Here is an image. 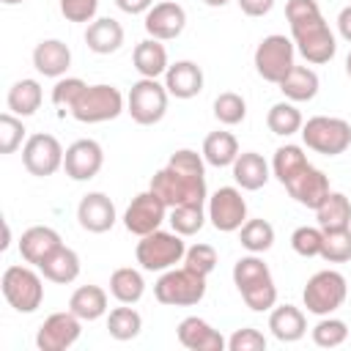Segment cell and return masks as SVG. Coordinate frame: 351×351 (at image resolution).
<instances>
[{"label": "cell", "mask_w": 351, "mask_h": 351, "mask_svg": "<svg viewBox=\"0 0 351 351\" xmlns=\"http://www.w3.org/2000/svg\"><path fill=\"white\" fill-rule=\"evenodd\" d=\"M307 165V154L302 145H293V143H285L274 151V159H271V176L280 181V184H288L302 167Z\"/></svg>", "instance_id": "obj_35"}, {"label": "cell", "mask_w": 351, "mask_h": 351, "mask_svg": "<svg viewBox=\"0 0 351 351\" xmlns=\"http://www.w3.org/2000/svg\"><path fill=\"white\" fill-rule=\"evenodd\" d=\"M167 88L159 82V80H151V77H140L129 96H126V112L132 115L134 123L140 126H154L165 118L167 112Z\"/></svg>", "instance_id": "obj_10"}, {"label": "cell", "mask_w": 351, "mask_h": 351, "mask_svg": "<svg viewBox=\"0 0 351 351\" xmlns=\"http://www.w3.org/2000/svg\"><path fill=\"white\" fill-rule=\"evenodd\" d=\"M236 156H239V140L230 132L217 129V132H211L203 140V159H206V165H211V167H233Z\"/></svg>", "instance_id": "obj_31"}, {"label": "cell", "mask_w": 351, "mask_h": 351, "mask_svg": "<svg viewBox=\"0 0 351 351\" xmlns=\"http://www.w3.org/2000/svg\"><path fill=\"white\" fill-rule=\"evenodd\" d=\"M346 296H348V282L335 269L315 271L302 291V302H304L307 313H313V315H332L335 310L343 307Z\"/></svg>", "instance_id": "obj_9"}, {"label": "cell", "mask_w": 351, "mask_h": 351, "mask_svg": "<svg viewBox=\"0 0 351 351\" xmlns=\"http://www.w3.org/2000/svg\"><path fill=\"white\" fill-rule=\"evenodd\" d=\"M63 156H66L63 145L58 143L55 134H47V132L30 134L22 145V165L30 176H38V178L55 176L63 167Z\"/></svg>", "instance_id": "obj_12"}, {"label": "cell", "mask_w": 351, "mask_h": 351, "mask_svg": "<svg viewBox=\"0 0 351 351\" xmlns=\"http://www.w3.org/2000/svg\"><path fill=\"white\" fill-rule=\"evenodd\" d=\"M33 66L38 74L60 80V77H66V71L71 66V49L60 38H44L33 49Z\"/></svg>", "instance_id": "obj_23"}, {"label": "cell", "mask_w": 351, "mask_h": 351, "mask_svg": "<svg viewBox=\"0 0 351 351\" xmlns=\"http://www.w3.org/2000/svg\"><path fill=\"white\" fill-rule=\"evenodd\" d=\"M315 219L321 230H337L351 228V200L343 192H329L324 203L315 208Z\"/></svg>", "instance_id": "obj_33"}, {"label": "cell", "mask_w": 351, "mask_h": 351, "mask_svg": "<svg viewBox=\"0 0 351 351\" xmlns=\"http://www.w3.org/2000/svg\"><path fill=\"white\" fill-rule=\"evenodd\" d=\"M321 258L329 261V263H346V261H351V228L324 230Z\"/></svg>", "instance_id": "obj_41"}, {"label": "cell", "mask_w": 351, "mask_h": 351, "mask_svg": "<svg viewBox=\"0 0 351 351\" xmlns=\"http://www.w3.org/2000/svg\"><path fill=\"white\" fill-rule=\"evenodd\" d=\"M143 329V315L132 307V304H123V307H115L110 310L107 315V332L110 337L115 340H134Z\"/></svg>", "instance_id": "obj_37"}, {"label": "cell", "mask_w": 351, "mask_h": 351, "mask_svg": "<svg viewBox=\"0 0 351 351\" xmlns=\"http://www.w3.org/2000/svg\"><path fill=\"white\" fill-rule=\"evenodd\" d=\"M310 335L318 348H337L348 340V324L332 315H321V321L310 329Z\"/></svg>", "instance_id": "obj_40"}, {"label": "cell", "mask_w": 351, "mask_h": 351, "mask_svg": "<svg viewBox=\"0 0 351 351\" xmlns=\"http://www.w3.org/2000/svg\"><path fill=\"white\" fill-rule=\"evenodd\" d=\"M337 33H340V38H346L351 44V5L340 8V14H337Z\"/></svg>", "instance_id": "obj_51"}, {"label": "cell", "mask_w": 351, "mask_h": 351, "mask_svg": "<svg viewBox=\"0 0 351 351\" xmlns=\"http://www.w3.org/2000/svg\"><path fill=\"white\" fill-rule=\"evenodd\" d=\"M321 244H324V230L313 228V225H299L291 233V247L296 255L302 258H318L321 255Z\"/></svg>", "instance_id": "obj_43"}, {"label": "cell", "mask_w": 351, "mask_h": 351, "mask_svg": "<svg viewBox=\"0 0 351 351\" xmlns=\"http://www.w3.org/2000/svg\"><path fill=\"white\" fill-rule=\"evenodd\" d=\"M0 3H5V5H19V3H25V0H0Z\"/></svg>", "instance_id": "obj_54"}, {"label": "cell", "mask_w": 351, "mask_h": 351, "mask_svg": "<svg viewBox=\"0 0 351 351\" xmlns=\"http://www.w3.org/2000/svg\"><path fill=\"white\" fill-rule=\"evenodd\" d=\"M233 178H236V184L241 189L255 192V189L266 186V181L271 178V173H269L266 159L258 151H241L236 156V162H233Z\"/></svg>", "instance_id": "obj_27"}, {"label": "cell", "mask_w": 351, "mask_h": 351, "mask_svg": "<svg viewBox=\"0 0 351 351\" xmlns=\"http://www.w3.org/2000/svg\"><path fill=\"white\" fill-rule=\"evenodd\" d=\"M104 165V151L96 140L90 137H82V140H74L69 148H66V156H63V170L71 181H90L99 176Z\"/></svg>", "instance_id": "obj_16"}, {"label": "cell", "mask_w": 351, "mask_h": 351, "mask_svg": "<svg viewBox=\"0 0 351 351\" xmlns=\"http://www.w3.org/2000/svg\"><path fill=\"white\" fill-rule=\"evenodd\" d=\"M269 329L280 343H296L307 332V318L293 304H274L269 313Z\"/></svg>", "instance_id": "obj_25"}, {"label": "cell", "mask_w": 351, "mask_h": 351, "mask_svg": "<svg viewBox=\"0 0 351 351\" xmlns=\"http://www.w3.org/2000/svg\"><path fill=\"white\" fill-rule=\"evenodd\" d=\"M203 3H206V5H211V8H222L228 0H203Z\"/></svg>", "instance_id": "obj_52"}, {"label": "cell", "mask_w": 351, "mask_h": 351, "mask_svg": "<svg viewBox=\"0 0 351 351\" xmlns=\"http://www.w3.org/2000/svg\"><path fill=\"white\" fill-rule=\"evenodd\" d=\"M44 101V90L38 85V80H16L11 88H8V96H5V104H8V112L19 115V118H27L33 115Z\"/></svg>", "instance_id": "obj_30"}, {"label": "cell", "mask_w": 351, "mask_h": 351, "mask_svg": "<svg viewBox=\"0 0 351 351\" xmlns=\"http://www.w3.org/2000/svg\"><path fill=\"white\" fill-rule=\"evenodd\" d=\"M132 63H134V69H137L140 77H151V80L165 77V71H167V66H170V63H167V49H165V44H162L159 38H151V36L134 47Z\"/></svg>", "instance_id": "obj_26"}, {"label": "cell", "mask_w": 351, "mask_h": 351, "mask_svg": "<svg viewBox=\"0 0 351 351\" xmlns=\"http://www.w3.org/2000/svg\"><path fill=\"white\" fill-rule=\"evenodd\" d=\"M154 296L167 307H192L206 296V277L186 266H173L154 282Z\"/></svg>", "instance_id": "obj_5"}, {"label": "cell", "mask_w": 351, "mask_h": 351, "mask_svg": "<svg viewBox=\"0 0 351 351\" xmlns=\"http://www.w3.org/2000/svg\"><path fill=\"white\" fill-rule=\"evenodd\" d=\"M77 222L88 233H107L118 222L115 203L104 192H88L77 206Z\"/></svg>", "instance_id": "obj_19"}, {"label": "cell", "mask_w": 351, "mask_h": 351, "mask_svg": "<svg viewBox=\"0 0 351 351\" xmlns=\"http://www.w3.org/2000/svg\"><path fill=\"white\" fill-rule=\"evenodd\" d=\"M165 88L176 99H195L203 90V69L195 60H176L165 71Z\"/></svg>", "instance_id": "obj_22"}, {"label": "cell", "mask_w": 351, "mask_h": 351, "mask_svg": "<svg viewBox=\"0 0 351 351\" xmlns=\"http://www.w3.org/2000/svg\"><path fill=\"white\" fill-rule=\"evenodd\" d=\"M184 255H186L184 236L176 230H162V228L140 236L134 247V258L145 271H167L176 263H181Z\"/></svg>", "instance_id": "obj_4"}, {"label": "cell", "mask_w": 351, "mask_h": 351, "mask_svg": "<svg viewBox=\"0 0 351 351\" xmlns=\"http://www.w3.org/2000/svg\"><path fill=\"white\" fill-rule=\"evenodd\" d=\"M293 58H296V44H293V38H285L282 33H271V36L261 38V44L255 47L252 63H255V71H258L266 82L280 85V80L296 66Z\"/></svg>", "instance_id": "obj_11"}, {"label": "cell", "mask_w": 351, "mask_h": 351, "mask_svg": "<svg viewBox=\"0 0 351 351\" xmlns=\"http://www.w3.org/2000/svg\"><path fill=\"white\" fill-rule=\"evenodd\" d=\"M115 5L123 14H148V8L154 5V0H115Z\"/></svg>", "instance_id": "obj_50"}, {"label": "cell", "mask_w": 351, "mask_h": 351, "mask_svg": "<svg viewBox=\"0 0 351 351\" xmlns=\"http://www.w3.org/2000/svg\"><path fill=\"white\" fill-rule=\"evenodd\" d=\"M167 206L159 195H154L151 189L140 192L132 197V203L126 206L123 211V228L134 236H145V233H154L162 228V222L167 219Z\"/></svg>", "instance_id": "obj_14"}, {"label": "cell", "mask_w": 351, "mask_h": 351, "mask_svg": "<svg viewBox=\"0 0 351 351\" xmlns=\"http://www.w3.org/2000/svg\"><path fill=\"white\" fill-rule=\"evenodd\" d=\"M44 274L33 271L30 266H8L3 271V280H0V288H3V296L5 302L16 310V313H36L44 302Z\"/></svg>", "instance_id": "obj_8"}, {"label": "cell", "mask_w": 351, "mask_h": 351, "mask_svg": "<svg viewBox=\"0 0 351 351\" xmlns=\"http://www.w3.org/2000/svg\"><path fill=\"white\" fill-rule=\"evenodd\" d=\"M184 266L197 271V274H203V277H208L214 271V266H217V250L211 244H192V247H186Z\"/></svg>", "instance_id": "obj_46"}, {"label": "cell", "mask_w": 351, "mask_h": 351, "mask_svg": "<svg viewBox=\"0 0 351 351\" xmlns=\"http://www.w3.org/2000/svg\"><path fill=\"white\" fill-rule=\"evenodd\" d=\"M123 107H126L123 93L115 85L99 82V85H88L69 112L80 123H104V121L118 118L123 112Z\"/></svg>", "instance_id": "obj_6"}, {"label": "cell", "mask_w": 351, "mask_h": 351, "mask_svg": "<svg viewBox=\"0 0 351 351\" xmlns=\"http://www.w3.org/2000/svg\"><path fill=\"white\" fill-rule=\"evenodd\" d=\"M176 335H178V343L189 351H222V348H228V340L208 321H203L197 315H186L178 324Z\"/></svg>", "instance_id": "obj_21"}, {"label": "cell", "mask_w": 351, "mask_h": 351, "mask_svg": "<svg viewBox=\"0 0 351 351\" xmlns=\"http://www.w3.org/2000/svg\"><path fill=\"white\" fill-rule=\"evenodd\" d=\"M233 285L239 288L244 304L252 313H266L277 304V285L271 280V271L255 252L233 263Z\"/></svg>", "instance_id": "obj_3"}, {"label": "cell", "mask_w": 351, "mask_h": 351, "mask_svg": "<svg viewBox=\"0 0 351 351\" xmlns=\"http://www.w3.org/2000/svg\"><path fill=\"white\" fill-rule=\"evenodd\" d=\"M236 3L247 16H266L274 8V0H236Z\"/></svg>", "instance_id": "obj_49"}, {"label": "cell", "mask_w": 351, "mask_h": 351, "mask_svg": "<svg viewBox=\"0 0 351 351\" xmlns=\"http://www.w3.org/2000/svg\"><path fill=\"white\" fill-rule=\"evenodd\" d=\"M285 16L291 25V38L296 44V52L307 63L321 66L335 58L337 38L326 25V19L318 8V0H288Z\"/></svg>", "instance_id": "obj_2"}, {"label": "cell", "mask_w": 351, "mask_h": 351, "mask_svg": "<svg viewBox=\"0 0 351 351\" xmlns=\"http://www.w3.org/2000/svg\"><path fill=\"white\" fill-rule=\"evenodd\" d=\"M206 219H208V214H206V208H203L200 203L173 206L170 214H167L170 228H173L176 233H181V236H195V233L206 225Z\"/></svg>", "instance_id": "obj_38"}, {"label": "cell", "mask_w": 351, "mask_h": 351, "mask_svg": "<svg viewBox=\"0 0 351 351\" xmlns=\"http://www.w3.org/2000/svg\"><path fill=\"white\" fill-rule=\"evenodd\" d=\"M25 123L19 115L14 112H3L0 115V154H14L22 140H25Z\"/></svg>", "instance_id": "obj_44"}, {"label": "cell", "mask_w": 351, "mask_h": 351, "mask_svg": "<svg viewBox=\"0 0 351 351\" xmlns=\"http://www.w3.org/2000/svg\"><path fill=\"white\" fill-rule=\"evenodd\" d=\"M302 123H304V118H302V112L296 110L293 101H277V104L269 107L266 126H269L274 134H280V137H291V134L302 132Z\"/></svg>", "instance_id": "obj_36"}, {"label": "cell", "mask_w": 351, "mask_h": 351, "mask_svg": "<svg viewBox=\"0 0 351 351\" xmlns=\"http://www.w3.org/2000/svg\"><path fill=\"white\" fill-rule=\"evenodd\" d=\"M80 332H82V318H77L71 310L52 313L38 326L36 346L38 351H66L80 340Z\"/></svg>", "instance_id": "obj_15"}, {"label": "cell", "mask_w": 351, "mask_h": 351, "mask_svg": "<svg viewBox=\"0 0 351 351\" xmlns=\"http://www.w3.org/2000/svg\"><path fill=\"white\" fill-rule=\"evenodd\" d=\"M148 189L165 200L167 208L184 203H206V159L192 148H178L170 154L167 165L151 176Z\"/></svg>", "instance_id": "obj_1"}, {"label": "cell", "mask_w": 351, "mask_h": 351, "mask_svg": "<svg viewBox=\"0 0 351 351\" xmlns=\"http://www.w3.org/2000/svg\"><path fill=\"white\" fill-rule=\"evenodd\" d=\"M318 88H321V80L310 66H293L280 80V90L288 101H310V99H315Z\"/></svg>", "instance_id": "obj_29"}, {"label": "cell", "mask_w": 351, "mask_h": 351, "mask_svg": "<svg viewBox=\"0 0 351 351\" xmlns=\"http://www.w3.org/2000/svg\"><path fill=\"white\" fill-rule=\"evenodd\" d=\"M302 140L315 154L337 156L351 145V123L335 115H313L302 123Z\"/></svg>", "instance_id": "obj_7"}, {"label": "cell", "mask_w": 351, "mask_h": 351, "mask_svg": "<svg viewBox=\"0 0 351 351\" xmlns=\"http://www.w3.org/2000/svg\"><path fill=\"white\" fill-rule=\"evenodd\" d=\"M85 44L96 55H112L123 44V25L112 16H99L85 27Z\"/></svg>", "instance_id": "obj_24"}, {"label": "cell", "mask_w": 351, "mask_h": 351, "mask_svg": "<svg viewBox=\"0 0 351 351\" xmlns=\"http://www.w3.org/2000/svg\"><path fill=\"white\" fill-rule=\"evenodd\" d=\"M206 214L219 233H233L247 222V200L241 197L239 186H219L208 197Z\"/></svg>", "instance_id": "obj_13"}, {"label": "cell", "mask_w": 351, "mask_h": 351, "mask_svg": "<svg viewBox=\"0 0 351 351\" xmlns=\"http://www.w3.org/2000/svg\"><path fill=\"white\" fill-rule=\"evenodd\" d=\"M228 351H266V337L255 326L236 329L228 337Z\"/></svg>", "instance_id": "obj_47"}, {"label": "cell", "mask_w": 351, "mask_h": 351, "mask_svg": "<svg viewBox=\"0 0 351 351\" xmlns=\"http://www.w3.org/2000/svg\"><path fill=\"white\" fill-rule=\"evenodd\" d=\"M143 27L151 38H159V41H170V38H178L186 27V11L181 3L176 0H162V3H154L143 19Z\"/></svg>", "instance_id": "obj_17"}, {"label": "cell", "mask_w": 351, "mask_h": 351, "mask_svg": "<svg viewBox=\"0 0 351 351\" xmlns=\"http://www.w3.org/2000/svg\"><path fill=\"white\" fill-rule=\"evenodd\" d=\"M110 293L121 302V304H137L145 293V280L137 269L132 266H121L110 274Z\"/></svg>", "instance_id": "obj_34"}, {"label": "cell", "mask_w": 351, "mask_h": 351, "mask_svg": "<svg viewBox=\"0 0 351 351\" xmlns=\"http://www.w3.org/2000/svg\"><path fill=\"white\" fill-rule=\"evenodd\" d=\"M239 241H241V247L247 252L261 255V252L271 250V244H274V228L266 219H247L239 228Z\"/></svg>", "instance_id": "obj_39"}, {"label": "cell", "mask_w": 351, "mask_h": 351, "mask_svg": "<svg viewBox=\"0 0 351 351\" xmlns=\"http://www.w3.org/2000/svg\"><path fill=\"white\" fill-rule=\"evenodd\" d=\"M244 115H247V101H244V96H239V93H233V90H225V93H219V96L214 99V118H217L219 123L236 126V123L244 121Z\"/></svg>", "instance_id": "obj_42"}, {"label": "cell", "mask_w": 351, "mask_h": 351, "mask_svg": "<svg viewBox=\"0 0 351 351\" xmlns=\"http://www.w3.org/2000/svg\"><path fill=\"white\" fill-rule=\"evenodd\" d=\"M58 5L69 22H85V25H90L99 11V0H58Z\"/></svg>", "instance_id": "obj_48"}, {"label": "cell", "mask_w": 351, "mask_h": 351, "mask_svg": "<svg viewBox=\"0 0 351 351\" xmlns=\"http://www.w3.org/2000/svg\"><path fill=\"white\" fill-rule=\"evenodd\" d=\"M346 74H348V80H351V52L346 55Z\"/></svg>", "instance_id": "obj_53"}, {"label": "cell", "mask_w": 351, "mask_h": 351, "mask_svg": "<svg viewBox=\"0 0 351 351\" xmlns=\"http://www.w3.org/2000/svg\"><path fill=\"white\" fill-rule=\"evenodd\" d=\"M69 310L77 318H82V321L101 318L107 313V293H104V288H99V285H80L71 293V299H69Z\"/></svg>", "instance_id": "obj_32"}, {"label": "cell", "mask_w": 351, "mask_h": 351, "mask_svg": "<svg viewBox=\"0 0 351 351\" xmlns=\"http://www.w3.org/2000/svg\"><path fill=\"white\" fill-rule=\"evenodd\" d=\"M38 271H41L44 280H49V282L69 285V282H74V280L80 277V255H77L71 247L60 244V247L38 266Z\"/></svg>", "instance_id": "obj_28"}, {"label": "cell", "mask_w": 351, "mask_h": 351, "mask_svg": "<svg viewBox=\"0 0 351 351\" xmlns=\"http://www.w3.org/2000/svg\"><path fill=\"white\" fill-rule=\"evenodd\" d=\"M282 186L288 189V195H291L299 206H307V208H313V211H315V208L324 203V197L332 192L326 173L318 170V167H313L310 162H307L288 184H282Z\"/></svg>", "instance_id": "obj_18"}, {"label": "cell", "mask_w": 351, "mask_h": 351, "mask_svg": "<svg viewBox=\"0 0 351 351\" xmlns=\"http://www.w3.org/2000/svg\"><path fill=\"white\" fill-rule=\"evenodd\" d=\"M60 244L63 241H60V233L55 228H49V225H33V228H27L19 236V255H22L25 263H30V266L38 269Z\"/></svg>", "instance_id": "obj_20"}, {"label": "cell", "mask_w": 351, "mask_h": 351, "mask_svg": "<svg viewBox=\"0 0 351 351\" xmlns=\"http://www.w3.org/2000/svg\"><path fill=\"white\" fill-rule=\"evenodd\" d=\"M85 88H88V82L80 80V77H60L52 88V104L60 107V112H66V110L74 107V101L80 99V93Z\"/></svg>", "instance_id": "obj_45"}]
</instances>
